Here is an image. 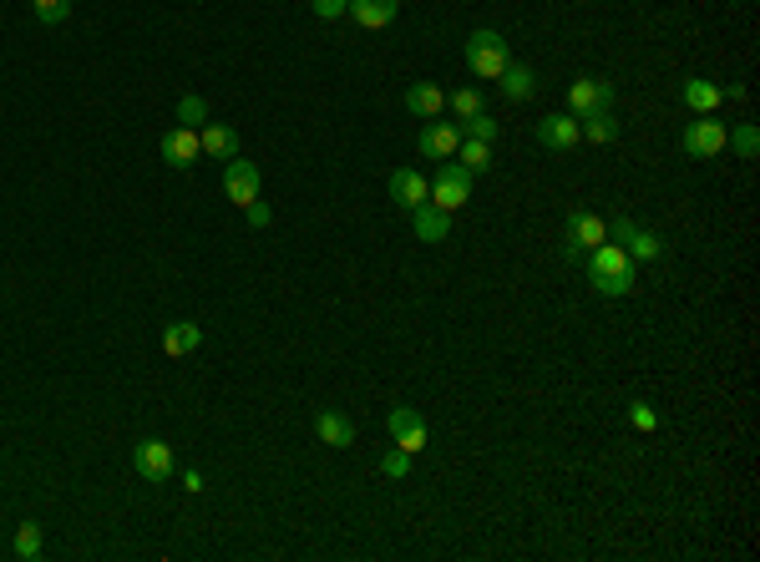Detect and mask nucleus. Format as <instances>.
I'll use <instances>...</instances> for the list:
<instances>
[{"mask_svg":"<svg viewBox=\"0 0 760 562\" xmlns=\"http://www.w3.org/2000/svg\"><path fill=\"white\" fill-rule=\"evenodd\" d=\"M507 61H512V51H507L502 31H472L467 36V66H472V76L497 82V76L507 71Z\"/></svg>","mask_w":760,"mask_h":562,"instance_id":"f257e3e1","label":"nucleus"},{"mask_svg":"<svg viewBox=\"0 0 760 562\" xmlns=\"http://www.w3.org/2000/svg\"><path fill=\"white\" fill-rule=\"evenodd\" d=\"M598 244H608V223H603L598 213L578 208V213L568 218V233H563V259H568V264H583L588 249H598Z\"/></svg>","mask_w":760,"mask_h":562,"instance_id":"f03ea898","label":"nucleus"},{"mask_svg":"<svg viewBox=\"0 0 760 562\" xmlns=\"http://www.w3.org/2000/svg\"><path fill=\"white\" fill-rule=\"evenodd\" d=\"M431 203L446 208V213H456L462 203H472V173H467L462 163H441V173L431 178Z\"/></svg>","mask_w":760,"mask_h":562,"instance_id":"7ed1b4c3","label":"nucleus"},{"mask_svg":"<svg viewBox=\"0 0 760 562\" xmlns=\"http://www.w3.org/2000/svg\"><path fill=\"white\" fill-rule=\"evenodd\" d=\"M132 466H137V476H147V481H168V476L178 471V456H173L168 441L142 436V441L132 446Z\"/></svg>","mask_w":760,"mask_h":562,"instance_id":"20e7f679","label":"nucleus"},{"mask_svg":"<svg viewBox=\"0 0 760 562\" xmlns=\"http://www.w3.org/2000/svg\"><path fill=\"white\" fill-rule=\"evenodd\" d=\"M416 147H421V157H436V163H451L456 157V147H462V122H426L421 127V137H416Z\"/></svg>","mask_w":760,"mask_h":562,"instance_id":"39448f33","label":"nucleus"},{"mask_svg":"<svg viewBox=\"0 0 760 562\" xmlns=\"http://www.w3.org/2000/svg\"><path fill=\"white\" fill-rule=\"evenodd\" d=\"M598 107H614V82H603V76H578V82L568 87V112L588 117Z\"/></svg>","mask_w":760,"mask_h":562,"instance_id":"423d86ee","label":"nucleus"},{"mask_svg":"<svg viewBox=\"0 0 760 562\" xmlns=\"http://www.w3.org/2000/svg\"><path fill=\"white\" fill-rule=\"evenodd\" d=\"M223 193H228V203H254L259 198V168L249 163V157L239 152L234 163H223Z\"/></svg>","mask_w":760,"mask_h":562,"instance_id":"0eeeda50","label":"nucleus"},{"mask_svg":"<svg viewBox=\"0 0 760 562\" xmlns=\"http://www.w3.org/2000/svg\"><path fill=\"white\" fill-rule=\"evenodd\" d=\"M679 147L690 157H720L725 152V122H715V117L690 122V127H684V137H679Z\"/></svg>","mask_w":760,"mask_h":562,"instance_id":"6e6552de","label":"nucleus"},{"mask_svg":"<svg viewBox=\"0 0 760 562\" xmlns=\"http://www.w3.org/2000/svg\"><path fill=\"white\" fill-rule=\"evenodd\" d=\"M198 157H203V142H198V127H168L163 132V163L168 168H193L198 163Z\"/></svg>","mask_w":760,"mask_h":562,"instance_id":"1a4fd4ad","label":"nucleus"},{"mask_svg":"<svg viewBox=\"0 0 760 562\" xmlns=\"http://www.w3.org/2000/svg\"><path fill=\"white\" fill-rule=\"evenodd\" d=\"M583 264H588V279H593V284L619 279V274H634V259H629L624 244H598V249H588Z\"/></svg>","mask_w":760,"mask_h":562,"instance_id":"9d476101","label":"nucleus"},{"mask_svg":"<svg viewBox=\"0 0 760 562\" xmlns=\"http://www.w3.org/2000/svg\"><path fill=\"white\" fill-rule=\"evenodd\" d=\"M386 426H391V436H396V446H401V451H411V456H416V451H426V416H421L416 406H396Z\"/></svg>","mask_w":760,"mask_h":562,"instance_id":"9b49d317","label":"nucleus"},{"mask_svg":"<svg viewBox=\"0 0 760 562\" xmlns=\"http://www.w3.org/2000/svg\"><path fill=\"white\" fill-rule=\"evenodd\" d=\"M578 117L573 112H553V117H543L538 122V142L548 147V152H568V147H578Z\"/></svg>","mask_w":760,"mask_h":562,"instance_id":"f8f14e48","label":"nucleus"},{"mask_svg":"<svg viewBox=\"0 0 760 562\" xmlns=\"http://www.w3.org/2000/svg\"><path fill=\"white\" fill-rule=\"evenodd\" d=\"M198 142H203L208 157H218V163H234V157L244 152V147H239V132L223 127V122H203V127H198Z\"/></svg>","mask_w":760,"mask_h":562,"instance_id":"ddd939ff","label":"nucleus"},{"mask_svg":"<svg viewBox=\"0 0 760 562\" xmlns=\"http://www.w3.org/2000/svg\"><path fill=\"white\" fill-rule=\"evenodd\" d=\"M406 112L431 122V117L446 112V92H441L436 82H411V87H406Z\"/></svg>","mask_w":760,"mask_h":562,"instance_id":"4468645a","label":"nucleus"},{"mask_svg":"<svg viewBox=\"0 0 760 562\" xmlns=\"http://www.w3.org/2000/svg\"><path fill=\"white\" fill-rule=\"evenodd\" d=\"M391 198L411 213V208H421V203H431V183L421 178V173H411V168H401V173H391Z\"/></svg>","mask_w":760,"mask_h":562,"instance_id":"2eb2a0df","label":"nucleus"},{"mask_svg":"<svg viewBox=\"0 0 760 562\" xmlns=\"http://www.w3.org/2000/svg\"><path fill=\"white\" fill-rule=\"evenodd\" d=\"M411 223H416V238H421V244H441V238L451 233V213H446V208H436V203L411 208Z\"/></svg>","mask_w":760,"mask_h":562,"instance_id":"dca6fc26","label":"nucleus"},{"mask_svg":"<svg viewBox=\"0 0 760 562\" xmlns=\"http://www.w3.org/2000/svg\"><path fill=\"white\" fill-rule=\"evenodd\" d=\"M198 345H203V325H193V319H173V325H163V350H168L173 360L193 355Z\"/></svg>","mask_w":760,"mask_h":562,"instance_id":"f3484780","label":"nucleus"},{"mask_svg":"<svg viewBox=\"0 0 760 562\" xmlns=\"http://www.w3.org/2000/svg\"><path fill=\"white\" fill-rule=\"evenodd\" d=\"M497 82H502V97H507V102H527L532 92H538V71H532V66H517V61H507V71L497 76Z\"/></svg>","mask_w":760,"mask_h":562,"instance_id":"a211bd4d","label":"nucleus"},{"mask_svg":"<svg viewBox=\"0 0 760 562\" xmlns=\"http://www.w3.org/2000/svg\"><path fill=\"white\" fill-rule=\"evenodd\" d=\"M684 107H695L700 117H715V107L725 102V87H715V82H705V76H695V82H684Z\"/></svg>","mask_w":760,"mask_h":562,"instance_id":"6ab92c4d","label":"nucleus"},{"mask_svg":"<svg viewBox=\"0 0 760 562\" xmlns=\"http://www.w3.org/2000/svg\"><path fill=\"white\" fill-rule=\"evenodd\" d=\"M315 436H320L325 446H355V421L340 416V411H320V416H315Z\"/></svg>","mask_w":760,"mask_h":562,"instance_id":"aec40b11","label":"nucleus"},{"mask_svg":"<svg viewBox=\"0 0 760 562\" xmlns=\"http://www.w3.org/2000/svg\"><path fill=\"white\" fill-rule=\"evenodd\" d=\"M396 0H350V16L365 26V31H380V26H391L396 21Z\"/></svg>","mask_w":760,"mask_h":562,"instance_id":"412c9836","label":"nucleus"},{"mask_svg":"<svg viewBox=\"0 0 760 562\" xmlns=\"http://www.w3.org/2000/svg\"><path fill=\"white\" fill-rule=\"evenodd\" d=\"M578 132L588 137V142H598V147H608L619 137V122H614V112L608 107H598V112H588V117H578Z\"/></svg>","mask_w":760,"mask_h":562,"instance_id":"4be33fe9","label":"nucleus"},{"mask_svg":"<svg viewBox=\"0 0 760 562\" xmlns=\"http://www.w3.org/2000/svg\"><path fill=\"white\" fill-rule=\"evenodd\" d=\"M451 163H462L472 178H477V173H487V168H492V142L462 137V147H456V157H451Z\"/></svg>","mask_w":760,"mask_h":562,"instance_id":"5701e85b","label":"nucleus"},{"mask_svg":"<svg viewBox=\"0 0 760 562\" xmlns=\"http://www.w3.org/2000/svg\"><path fill=\"white\" fill-rule=\"evenodd\" d=\"M629 259H639V264H654V259H664V238L654 233V228H634V238H629Z\"/></svg>","mask_w":760,"mask_h":562,"instance_id":"b1692460","label":"nucleus"},{"mask_svg":"<svg viewBox=\"0 0 760 562\" xmlns=\"http://www.w3.org/2000/svg\"><path fill=\"white\" fill-rule=\"evenodd\" d=\"M725 147H735V157H745V163H755V152H760V132L745 122V127L725 132Z\"/></svg>","mask_w":760,"mask_h":562,"instance_id":"393cba45","label":"nucleus"},{"mask_svg":"<svg viewBox=\"0 0 760 562\" xmlns=\"http://www.w3.org/2000/svg\"><path fill=\"white\" fill-rule=\"evenodd\" d=\"M41 522H21L16 527V557H41Z\"/></svg>","mask_w":760,"mask_h":562,"instance_id":"a878e982","label":"nucleus"},{"mask_svg":"<svg viewBox=\"0 0 760 562\" xmlns=\"http://www.w3.org/2000/svg\"><path fill=\"white\" fill-rule=\"evenodd\" d=\"M446 107H451L456 117H477V112H482V92H477V87H462V92L446 97Z\"/></svg>","mask_w":760,"mask_h":562,"instance_id":"bb28decb","label":"nucleus"},{"mask_svg":"<svg viewBox=\"0 0 760 562\" xmlns=\"http://www.w3.org/2000/svg\"><path fill=\"white\" fill-rule=\"evenodd\" d=\"M203 122H208V102L188 92V97L178 102V127H203Z\"/></svg>","mask_w":760,"mask_h":562,"instance_id":"cd10ccee","label":"nucleus"},{"mask_svg":"<svg viewBox=\"0 0 760 562\" xmlns=\"http://www.w3.org/2000/svg\"><path fill=\"white\" fill-rule=\"evenodd\" d=\"M497 122L487 117V112H477V117H462V137H477V142H497Z\"/></svg>","mask_w":760,"mask_h":562,"instance_id":"c85d7f7f","label":"nucleus"},{"mask_svg":"<svg viewBox=\"0 0 760 562\" xmlns=\"http://www.w3.org/2000/svg\"><path fill=\"white\" fill-rule=\"evenodd\" d=\"M36 6V16L46 21V26H61L66 16H71V0H31Z\"/></svg>","mask_w":760,"mask_h":562,"instance_id":"c756f323","label":"nucleus"},{"mask_svg":"<svg viewBox=\"0 0 760 562\" xmlns=\"http://www.w3.org/2000/svg\"><path fill=\"white\" fill-rule=\"evenodd\" d=\"M603 299H624V294H634V274H619V279H603V284H593Z\"/></svg>","mask_w":760,"mask_h":562,"instance_id":"7c9ffc66","label":"nucleus"},{"mask_svg":"<svg viewBox=\"0 0 760 562\" xmlns=\"http://www.w3.org/2000/svg\"><path fill=\"white\" fill-rule=\"evenodd\" d=\"M629 421H634L639 431H654V426H659V411L649 406V400H634V406H629Z\"/></svg>","mask_w":760,"mask_h":562,"instance_id":"2f4dec72","label":"nucleus"},{"mask_svg":"<svg viewBox=\"0 0 760 562\" xmlns=\"http://www.w3.org/2000/svg\"><path fill=\"white\" fill-rule=\"evenodd\" d=\"M380 471H386V476H396V481H401V476L411 471V451H401V446H396V451H386V461H380Z\"/></svg>","mask_w":760,"mask_h":562,"instance_id":"473e14b6","label":"nucleus"},{"mask_svg":"<svg viewBox=\"0 0 760 562\" xmlns=\"http://www.w3.org/2000/svg\"><path fill=\"white\" fill-rule=\"evenodd\" d=\"M310 11H315L320 21H335V16L350 11V0H310Z\"/></svg>","mask_w":760,"mask_h":562,"instance_id":"72a5a7b5","label":"nucleus"},{"mask_svg":"<svg viewBox=\"0 0 760 562\" xmlns=\"http://www.w3.org/2000/svg\"><path fill=\"white\" fill-rule=\"evenodd\" d=\"M634 218H614V223H608V244H629V238H634Z\"/></svg>","mask_w":760,"mask_h":562,"instance_id":"f704fd0d","label":"nucleus"},{"mask_svg":"<svg viewBox=\"0 0 760 562\" xmlns=\"http://www.w3.org/2000/svg\"><path fill=\"white\" fill-rule=\"evenodd\" d=\"M244 218H249L254 228H269V208H264L259 198H254V203H244Z\"/></svg>","mask_w":760,"mask_h":562,"instance_id":"c9c22d12","label":"nucleus"},{"mask_svg":"<svg viewBox=\"0 0 760 562\" xmlns=\"http://www.w3.org/2000/svg\"><path fill=\"white\" fill-rule=\"evenodd\" d=\"M183 492H203V471H183Z\"/></svg>","mask_w":760,"mask_h":562,"instance_id":"e433bc0d","label":"nucleus"}]
</instances>
